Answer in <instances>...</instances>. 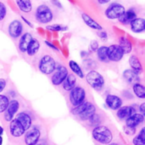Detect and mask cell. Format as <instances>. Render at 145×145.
Here are the masks:
<instances>
[{
	"label": "cell",
	"mask_w": 145,
	"mask_h": 145,
	"mask_svg": "<svg viewBox=\"0 0 145 145\" xmlns=\"http://www.w3.org/2000/svg\"><path fill=\"white\" fill-rule=\"evenodd\" d=\"M124 132L128 136H133L135 134L136 132V128H133V127H128V126H125L124 128Z\"/></svg>",
	"instance_id": "38"
},
{
	"label": "cell",
	"mask_w": 145,
	"mask_h": 145,
	"mask_svg": "<svg viewBox=\"0 0 145 145\" xmlns=\"http://www.w3.org/2000/svg\"><path fill=\"white\" fill-rule=\"evenodd\" d=\"M9 103V98L4 94H0V114H3L7 109Z\"/></svg>",
	"instance_id": "32"
},
{
	"label": "cell",
	"mask_w": 145,
	"mask_h": 145,
	"mask_svg": "<svg viewBox=\"0 0 145 145\" xmlns=\"http://www.w3.org/2000/svg\"><path fill=\"white\" fill-rule=\"evenodd\" d=\"M133 91L134 95L139 99L145 98V87L141 83H136L133 85Z\"/></svg>",
	"instance_id": "29"
},
{
	"label": "cell",
	"mask_w": 145,
	"mask_h": 145,
	"mask_svg": "<svg viewBox=\"0 0 145 145\" xmlns=\"http://www.w3.org/2000/svg\"><path fill=\"white\" fill-rule=\"evenodd\" d=\"M19 9L24 13H29L32 10V3L31 0H15Z\"/></svg>",
	"instance_id": "27"
},
{
	"label": "cell",
	"mask_w": 145,
	"mask_h": 145,
	"mask_svg": "<svg viewBox=\"0 0 145 145\" xmlns=\"http://www.w3.org/2000/svg\"><path fill=\"white\" fill-rule=\"evenodd\" d=\"M99 43L97 40H92L90 42V45H89V50L90 52H95L97 51V50L99 49Z\"/></svg>",
	"instance_id": "37"
},
{
	"label": "cell",
	"mask_w": 145,
	"mask_h": 145,
	"mask_svg": "<svg viewBox=\"0 0 145 145\" xmlns=\"http://www.w3.org/2000/svg\"><path fill=\"white\" fill-rule=\"evenodd\" d=\"M107 145H119L118 144H116V143H110V144H109Z\"/></svg>",
	"instance_id": "49"
},
{
	"label": "cell",
	"mask_w": 145,
	"mask_h": 145,
	"mask_svg": "<svg viewBox=\"0 0 145 145\" xmlns=\"http://www.w3.org/2000/svg\"><path fill=\"white\" fill-rule=\"evenodd\" d=\"M3 144V138H2V136H0V145Z\"/></svg>",
	"instance_id": "48"
},
{
	"label": "cell",
	"mask_w": 145,
	"mask_h": 145,
	"mask_svg": "<svg viewBox=\"0 0 145 145\" xmlns=\"http://www.w3.org/2000/svg\"><path fill=\"white\" fill-rule=\"evenodd\" d=\"M111 0H98V2L100 3V4H105L109 2H110Z\"/></svg>",
	"instance_id": "46"
},
{
	"label": "cell",
	"mask_w": 145,
	"mask_h": 145,
	"mask_svg": "<svg viewBox=\"0 0 145 145\" xmlns=\"http://www.w3.org/2000/svg\"><path fill=\"white\" fill-rule=\"evenodd\" d=\"M92 136L95 141L101 144H109L113 140V133L111 130L103 125L95 126L92 131Z\"/></svg>",
	"instance_id": "1"
},
{
	"label": "cell",
	"mask_w": 145,
	"mask_h": 145,
	"mask_svg": "<svg viewBox=\"0 0 145 145\" xmlns=\"http://www.w3.org/2000/svg\"><path fill=\"white\" fill-rule=\"evenodd\" d=\"M131 30L135 33L143 32L145 30V20L144 18H135L131 23Z\"/></svg>",
	"instance_id": "21"
},
{
	"label": "cell",
	"mask_w": 145,
	"mask_h": 145,
	"mask_svg": "<svg viewBox=\"0 0 145 145\" xmlns=\"http://www.w3.org/2000/svg\"><path fill=\"white\" fill-rule=\"evenodd\" d=\"M51 3H52L54 5L57 6L58 8H59V9H62V4L60 3V2H59V0H51Z\"/></svg>",
	"instance_id": "43"
},
{
	"label": "cell",
	"mask_w": 145,
	"mask_h": 145,
	"mask_svg": "<svg viewBox=\"0 0 145 145\" xmlns=\"http://www.w3.org/2000/svg\"><path fill=\"white\" fill-rule=\"evenodd\" d=\"M124 53L118 44H111L107 49V57L110 62H118L122 60Z\"/></svg>",
	"instance_id": "8"
},
{
	"label": "cell",
	"mask_w": 145,
	"mask_h": 145,
	"mask_svg": "<svg viewBox=\"0 0 145 145\" xmlns=\"http://www.w3.org/2000/svg\"><path fill=\"white\" fill-rule=\"evenodd\" d=\"M138 110H139V112H140V114H141V115H144V114H145V103H141V104H140V106H139V108H138Z\"/></svg>",
	"instance_id": "41"
},
{
	"label": "cell",
	"mask_w": 145,
	"mask_h": 145,
	"mask_svg": "<svg viewBox=\"0 0 145 145\" xmlns=\"http://www.w3.org/2000/svg\"><path fill=\"white\" fill-rule=\"evenodd\" d=\"M87 83L96 91H101L105 85L104 76L97 70H90L85 76Z\"/></svg>",
	"instance_id": "2"
},
{
	"label": "cell",
	"mask_w": 145,
	"mask_h": 145,
	"mask_svg": "<svg viewBox=\"0 0 145 145\" xmlns=\"http://www.w3.org/2000/svg\"><path fill=\"white\" fill-rule=\"evenodd\" d=\"M9 132L14 138H20L25 132L22 125L15 118L13 119L9 123Z\"/></svg>",
	"instance_id": "14"
},
{
	"label": "cell",
	"mask_w": 145,
	"mask_h": 145,
	"mask_svg": "<svg viewBox=\"0 0 145 145\" xmlns=\"http://www.w3.org/2000/svg\"><path fill=\"white\" fill-rule=\"evenodd\" d=\"M118 45L122 50L124 55L130 54L132 52V50H133V44H132L131 41L126 37H121L120 38Z\"/></svg>",
	"instance_id": "25"
},
{
	"label": "cell",
	"mask_w": 145,
	"mask_h": 145,
	"mask_svg": "<svg viewBox=\"0 0 145 145\" xmlns=\"http://www.w3.org/2000/svg\"><path fill=\"white\" fill-rule=\"evenodd\" d=\"M6 85H7V81H6V79L1 78V79H0V93L3 92V91H4Z\"/></svg>",
	"instance_id": "39"
},
{
	"label": "cell",
	"mask_w": 145,
	"mask_h": 145,
	"mask_svg": "<svg viewBox=\"0 0 145 145\" xmlns=\"http://www.w3.org/2000/svg\"><path fill=\"white\" fill-rule=\"evenodd\" d=\"M128 62H129V65L131 68L130 69H132L133 72H135L138 75L143 73V71H144L143 65H142V62H140V60L138 56H136L135 55H132L129 57Z\"/></svg>",
	"instance_id": "17"
},
{
	"label": "cell",
	"mask_w": 145,
	"mask_h": 145,
	"mask_svg": "<svg viewBox=\"0 0 145 145\" xmlns=\"http://www.w3.org/2000/svg\"><path fill=\"white\" fill-rule=\"evenodd\" d=\"M144 115H141L140 113H135L134 115H133L131 117H129L127 120L125 121H126V126L136 128L138 126L142 124L144 121Z\"/></svg>",
	"instance_id": "16"
},
{
	"label": "cell",
	"mask_w": 145,
	"mask_h": 145,
	"mask_svg": "<svg viewBox=\"0 0 145 145\" xmlns=\"http://www.w3.org/2000/svg\"><path fill=\"white\" fill-rule=\"evenodd\" d=\"M32 36L30 32H25L24 33L23 35L20 36V38L19 40V50L20 52L22 53H25L26 52V50H27V47L30 44V42L31 41L32 39Z\"/></svg>",
	"instance_id": "20"
},
{
	"label": "cell",
	"mask_w": 145,
	"mask_h": 145,
	"mask_svg": "<svg viewBox=\"0 0 145 145\" xmlns=\"http://www.w3.org/2000/svg\"><path fill=\"white\" fill-rule=\"evenodd\" d=\"M133 145H145V128H142L139 132L138 135H137L133 140Z\"/></svg>",
	"instance_id": "31"
},
{
	"label": "cell",
	"mask_w": 145,
	"mask_h": 145,
	"mask_svg": "<svg viewBox=\"0 0 145 145\" xmlns=\"http://www.w3.org/2000/svg\"><path fill=\"white\" fill-rule=\"evenodd\" d=\"M82 18L84 23H85L88 26L91 27L92 29L98 30V31H101V30L103 29L102 26H101L99 23H98L96 21H94V20H93L91 16H89L88 15H87V14H85V13H82Z\"/></svg>",
	"instance_id": "24"
},
{
	"label": "cell",
	"mask_w": 145,
	"mask_h": 145,
	"mask_svg": "<svg viewBox=\"0 0 145 145\" xmlns=\"http://www.w3.org/2000/svg\"><path fill=\"white\" fill-rule=\"evenodd\" d=\"M19 109H20V103L18 100H16V99L9 100L8 106L4 112V115H3L4 120L7 122H10L14 119V115L18 113Z\"/></svg>",
	"instance_id": "10"
},
{
	"label": "cell",
	"mask_w": 145,
	"mask_h": 145,
	"mask_svg": "<svg viewBox=\"0 0 145 145\" xmlns=\"http://www.w3.org/2000/svg\"><path fill=\"white\" fill-rule=\"evenodd\" d=\"M123 95H124L125 98H126L127 97H128V99H133V95H132V93H131V92H129L128 91H123Z\"/></svg>",
	"instance_id": "44"
},
{
	"label": "cell",
	"mask_w": 145,
	"mask_h": 145,
	"mask_svg": "<svg viewBox=\"0 0 145 145\" xmlns=\"http://www.w3.org/2000/svg\"><path fill=\"white\" fill-rule=\"evenodd\" d=\"M137 113L136 108L133 105H127V106H122L121 107L116 113V115L119 120L121 121H126L129 117H131L133 115Z\"/></svg>",
	"instance_id": "13"
},
{
	"label": "cell",
	"mask_w": 145,
	"mask_h": 145,
	"mask_svg": "<svg viewBox=\"0 0 145 145\" xmlns=\"http://www.w3.org/2000/svg\"><path fill=\"white\" fill-rule=\"evenodd\" d=\"M88 121H89V124L90 125H92V126H93L95 127V126H99V123L101 122V119H100L99 115L94 114L93 116L90 117V119L88 120Z\"/></svg>",
	"instance_id": "35"
},
{
	"label": "cell",
	"mask_w": 145,
	"mask_h": 145,
	"mask_svg": "<svg viewBox=\"0 0 145 145\" xmlns=\"http://www.w3.org/2000/svg\"><path fill=\"white\" fill-rule=\"evenodd\" d=\"M69 67H70L71 70L73 72L72 73H74L76 76L79 77L80 79H84V76H85L84 72L82 71V68L80 67V65L76 62H75L73 60H71L69 62Z\"/></svg>",
	"instance_id": "28"
},
{
	"label": "cell",
	"mask_w": 145,
	"mask_h": 145,
	"mask_svg": "<svg viewBox=\"0 0 145 145\" xmlns=\"http://www.w3.org/2000/svg\"><path fill=\"white\" fill-rule=\"evenodd\" d=\"M7 15V8L5 4L0 1V21H2Z\"/></svg>",
	"instance_id": "36"
},
{
	"label": "cell",
	"mask_w": 145,
	"mask_h": 145,
	"mask_svg": "<svg viewBox=\"0 0 145 145\" xmlns=\"http://www.w3.org/2000/svg\"><path fill=\"white\" fill-rule=\"evenodd\" d=\"M107 49L108 47L105 45L100 46L99 47V49L97 50V57L98 59L102 62H108V57H107Z\"/></svg>",
	"instance_id": "30"
},
{
	"label": "cell",
	"mask_w": 145,
	"mask_h": 145,
	"mask_svg": "<svg viewBox=\"0 0 145 145\" xmlns=\"http://www.w3.org/2000/svg\"><path fill=\"white\" fill-rule=\"evenodd\" d=\"M40 50V43L39 41L37 39V38H32L31 41L30 42L28 47H27V50H26V52L27 55L29 56H35Z\"/></svg>",
	"instance_id": "26"
},
{
	"label": "cell",
	"mask_w": 145,
	"mask_h": 145,
	"mask_svg": "<svg viewBox=\"0 0 145 145\" xmlns=\"http://www.w3.org/2000/svg\"><path fill=\"white\" fill-rule=\"evenodd\" d=\"M46 28H47L48 30L54 31V32H61V31H65V30L68 29L67 26H64L59 25V24H54V25L47 26Z\"/></svg>",
	"instance_id": "34"
},
{
	"label": "cell",
	"mask_w": 145,
	"mask_h": 145,
	"mask_svg": "<svg viewBox=\"0 0 145 145\" xmlns=\"http://www.w3.org/2000/svg\"><path fill=\"white\" fill-rule=\"evenodd\" d=\"M15 119L22 125V126L24 127V129H25V132L31 127L32 120H31V117L30 116V115L27 114L26 112L18 113L16 115V118Z\"/></svg>",
	"instance_id": "15"
},
{
	"label": "cell",
	"mask_w": 145,
	"mask_h": 145,
	"mask_svg": "<svg viewBox=\"0 0 145 145\" xmlns=\"http://www.w3.org/2000/svg\"><path fill=\"white\" fill-rule=\"evenodd\" d=\"M96 110H97V109H96L95 105L89 102V103H88V107L86 108V109L81 115H79L78 117L80 118L81 121H88L90 119L91 116H93L94 114H96Z\"/></svg>",
	"instance_id": "22"
},
{
	"label": "cell",
	"mask_w": 145,
	"mask_h": 145,
	"mask_svg": "<svg viewBox=\"0 0 145 145\" xmlns=\"http://www.w3.org/2000/svg\"><path fill=\"white\" fill-rule=\"evenodd\" d=\"M68 74H69V71L65 66H64V65L57 66L56 69L52 73V77H51L52 84L55 86L60 85L64 82V80L65 79V78L67 77Z\"/></svg>",
	"instance_id": "7"
},
{
	"label": "cell",
	"mask_w": 145,
	"mask_h": 145,
	"mask_svg": "<svg viewBox=\"0 0 145 145\" xmlns=\"http://www.w3.org/2000/svg\"><path fill=\"white\" fill-rule=\"evenodd\" d=\"M21 18H22V20H23V21H25V23H26V24H27L29 26H31V27H33V25H32V24H31L30 21H27V20H26V19H25L24 16H21Z\"/></svg>",
	"instance_id": "45"
},
{
	"label": "cell",
	"mask_w": 145,
	"mask_h": 145,
	"mask_svg": "<svg viewBox=\"0 0 145 145\" xmlns=\"http://www.w3.org/2000/svg\"><path fill=\"white\" fill-rule=\"evenodd\" d=\"M3 133V128L0 126V136H2Z\"/></svg>",
	"instance_id": "47"
},
{
	"label": "cell",
	"mask_w": 145,
	"mask_h": 145,
	"mask_svg": "<svg viewBox=\"0 0 145 145\" xmlns=\"http://www.w3.org/2000/svg\"><path fill=\"white\" fill-rule=\"evenodd\" d=\"M126 11L125 7L119 3H111L106 9H105V16L110 20H116L119 19Z\"/></svg>",
	"instance_id": "6"
},
{
	"label": "cell",
	"mask_w": 145,
	"mask_h": 145,
	"mask_svg": "<svg viewBox=\"0 0 145 145\" xmlns=\"http://www.w3.org/2000/svg\"><path fill=\"white\" fill-rule=\"evenodd\" d=\"M57 62L50 55H44L41 57L38 62V69L44 75L52 74L56 69Z\"/></svg>",
	"instance_id": "3"
},
{
	"label": "cell",
	"mask_w": 145,
	"mask_h": 145,
	"mask_svg": "<svg viewBox=\"0 0 145 145\" xmlns=\"http://www.w3.org/2000/svg\"><path fill=\"white\" fill-rule=\"evenodd\" d=\"M135 18H137V14L134 11V9H128L127 11H125V13L118 19L119 21L123 24V25H127L130 24Z\"/></svg>",
	"instance_id": "23"
},
{
	"label": "cell",
	"mask_w": 145,
	"mask_h": 145,
	"mask_svg": "<svg viewBox=\"0 0 145 145\" xmlns=\"http://www.w3.org/2000/svg\"><path fill=\"white\" fill-rule=\"evenodd\" d=\"M99 36L100 37V38H101L102 40H107L108 36H107V33H106L105 32H99Z\"/></svg>",
	"instance_id": "42"
},
{
	"label": "cell",
	"mask_w": 145,
	"mask_h": 145,
	"mask_svg": "<svg viewBox=\"0 0 145 145\" xmlns=\"http://www.w3.org/2000/svg\"><path fill=\"white\" fill-rule=\"evenodd\" d=\"M77 84V79L76 76L74 73H69L64 82L61 84L62 88L66 91H71L74 87L76 86Z\"/></svg>",
	"instance_id": "18"
},
{
	"label": "cell",
	"mask_w": 145,
	"mask_h": 145,
	"mask_svg": "<svg viewBox=\"0 0 145 145\" xmlns=\"http://www.w3.org/2000/svg\"><path fill=\"white\" fill-rule=\"evenodd\" d=\"M86 97H87L86 90L81 85H76L70 91L69 100L72 104V106L76 107L86 101Z\"/></svg>",
	"instance_id": "4"
},
{
	"label": "cell",
	"mask_w": 145,
	"mask_h": 145,
	"mask_svg": "<svg viewBox=\"0 0 145 145\" xmlns=\"http://www.w3.org/2000/svg\"><path fill=\"white\" fill-rule=\"evenodd\" d=\"M25 144L26 145H37L40 137H41V132L38 128L36 126L31 127L25 132Z\"/></svg>",
	"instance_id": "9"
},
{
	"label": "cell",
	"mask_w": 145,
	"mask_h": 145,
	"mask_svg": "<svg viewBox=\"0 0 145 145\" xmlns=\"http://www.w3.org/2000/svg\"><path fill=\"white\" fill-rule=\"evenodd\" d=\"M8 32L9 36L13 38H17L22 35L23 32V25L20 21L14 20L12 21L8 27Z\"/></svg>",
	"instance_id": "12"
},
{
	"label": "cell",
	"mask_w": 145,
	"mask_h": 145,
	"mask_svg": "<svg viewBox=\"0 0 145 145\" xmlns=\"http://www.w3.org/2000/svg\"><path fill=\"white\" fill-rule=\"evenodd\" d=\"M88 103H89V102H87V101H85L83 103H82V104H80L79 106H76V107H74L72 109H71V114L73 115H76V116H78L79 115H81L85 109H86V108L88 107Z\"/></svg>",
	"instance_id": "33"
},
{
	"label": "cell",
	"mask_w": 145,
	"mask_h": 145,
	"mask_svg": "<svg viewBox=\"0 0 145 145\" xmlns=\"http://www.w3.org/2000/svg\"><path fill=\"white\" fill-rule=\"evenodd\" d=\"M124 79L130 85H134L136 83H140V77L132 69H126L123 73Z\"/></svg>",
	"instance_id": "19"
},
{
	"label": "cell",
	"mask_w": 145,
	"mask_h": 145,
	"mask_svg": "<svg viewBox=\"0 0 145 145\" xmlns=\"http://www.w3.org/2000/svg\"><path fill=\"white\" fill-rule=\"evenodd\" d=\"M35 16L37 21L41 23V24H47L49 23L53 18H54V14L51 9L46 5V4H41L39 5L35 13Z\"/></svg>",
	"instance_id": "5"
},
{
	"label": "cell",
	"mask_w": 145,
	"mask_h": 145,
	"mask_svg": "<svg viewBox=\"0 0 145 145\" xmlns=\"http://www.w3.org/2000/svg\"><path fill=\"white\" fill-rule=\"evenodd\" d=\"M105 104L110 109L117 111L121 107H122L123 100L119 96L114 94H108L105 97Z\"/></svg>",
	"instance_id": "11"
},
{
	"label": "cell",
	"mask_w": 145,
	"mask_h": 145,
	"mask_svg": "<svg viewBox=\"0 0 145 145\" xmlns=\"http://www.w3.org/2000/svg\"><path fill=\"white\" fill-rule=\"evenodd\" d=\"M45 44H47V46H48L49 48H51V49H53L54 50H59V48L57 47V46H55L54 44H52V43H50L49 41H45Z\"/></svg>",
	"instance_id": "40"
}]
</instances>
